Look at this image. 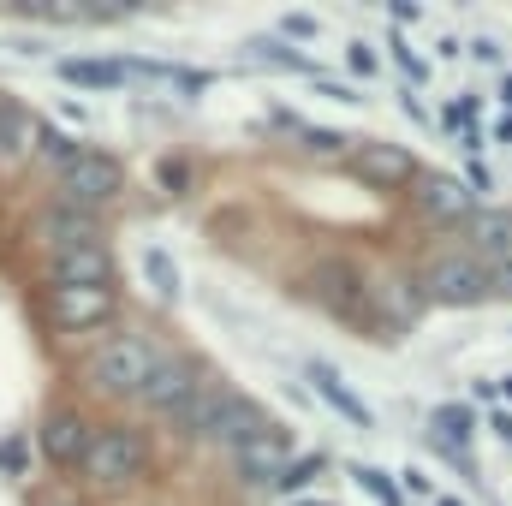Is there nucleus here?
<instances>
[{
	"mask_svg": "<svg viewBox=\"0 0 512 506\" xmlns=\"http://www.w3.org/2000/svg\"><path fill=\"white\" fill-rule=\"evenodd\" d=\"M322 465H328V459H322V453H298V459H292V465H286V471H280V483H274V489H286V495H292V501H298V489H304V483H310V477H316V471H322Z\"/></svg>",
	"mask_w": 512,
	"mask_h": 506,
	"instance_id": "21",
	"label": "nucleus"
},
{
	"mask_svg": "<svg viewBox=\"0 0 512 506\" xmlns=\"http://www.w3.org/2000/svg\"><path fill=\"white\" fill-rule=\"evenodd\" d=\"M465 185H471V197H477V191H489V185H495V173H489L483 161H471V167H465Z\"/></svg>",
	"mask_w": 512,
	"mask_h": 506,
	"instance_id": "30",
	"label": "nucleus"
},
{
	"mask_svg": "<svg viewBox=\"0 0 512 506\" xmlns=\"http://www.w3.org/2000/svg\"><path fill=\"white\" fill-rule=\"evenodd\" d=\"M143 471H149V435H143V429H126V423L96 429V441H90V453H84V465H78V477H84L90 489H126Z\"/></svg>",
	"mask_w": 512,
	"mask_h": 506,
	"instance_id": "4",
	"label": "nucleus"
},
{
	"mask_svg": "<svg viewBox=\"0 0 512 506\" xmlns=\"http://www.w3.org/2000/svg\"><path fill=\"white\" fill-rule=\"evenodd\" d=\"M126 185V167L102 149H84L72 167H60V197L78 203V209H96V203H114Z\"/></svg>",
	"mask_w": 512,
	"mask_h": 506,
	"instance_id": "7",
	"label": "nucleus"
},
{
	"mask_svg": "<svg viewBox=\"0 0 512 506\" xmlns=\"http://www.w3.org/2000/svg\"><path fill=\"white\" fill-rule=\"evenodd\" d=\"M417 280H423V298L429 310H471L483 298H495V274L483 256H471L465 245H441L417 262Z\"/></svg>",
	"mask_w": 512,
	"mask_h": 506,
	"instance_id": "1",
	"label": "nucleus"
},
{
	"mask_svg": "<svg viewBox=\"0 0 512 506\" xmlns=\"http://www.w3.org/2000/svg\"><path fill=\"white\" fill-rule=\"evenodd\" d=\"M286 506H334V501H322V495H298V501H286Z\"/></svg>",
	"mask_w": 512,
	"mask_h": 506,
	"instance_id": "34",
	"label": "nucleus"
},
{
	"mask_svg": "<svg viewBox=\"0 0 512 506\" xmlns=\"http://www.w3.org/2000/svg\"><path fill=\"white\" fill-rule=\"evenodd\" d=\"M304 376H310V387H316V393H322V399H328V405H334V411H340L346 423H352V429H376V417H370V405H364V399H358V393H352V387H346L340 376H334L328 364H310Z\"/></svg>",
	"mask_w": 512,
	"mask_h": 506,
	"instance_id": "17",
	"label": "nucleus"
},
{
	"mask_svg": "<svg viewBox=\"0 0 512 506\" xmlns=\"http://www.w3.org/2000/svg\"><path fill=\"white\" fill-rule=\"evenodd\" d=\"M507 399H512V376H507Z\"/></svg>",
	"mask_w": 512,
	"mask_h": 506,
	"instance_id": "38",
	"label": "nucleus"
},
{
	"mask_svg": "<svg viewBox=\"0 0 512 506\" xmlns=\"http://www.w3.org/2000/svg\"><path fill=\"white\" fill-rule=\"evenodd\" d=\"M36 120L12 102V96H0V161H24V149L36 143Z\"/></svg>",
	"mask_w": 512,
	"mask_h": 506,
	"instance_id": "19",
	"label": "nucleus"
},
{
	"mask_svg": "<svg viewBox=\"0 0 512 506\" xmlns=\"http://www.w3.org/2000/svg\"><path fill=\"white\" fill-rule=\"evenodd\" d=\"M48 310L66 334H84V328H102L114 322V286H54L48 292Z\"/></svg>",
	"mask_w": 512,
	"mask_h": 506,
	"instance_id": "10",
	"label": "nucleus"
},
{
	"mask_svg": "<svg viewBox=\"0 0 512 506\" xmlns=\"http://www.w3.org/2000/svg\"><path fill=\"white\" fill-rule=\"evenodd\" d=\"M155 173H161V191H173V197H179V191L191 185V155H167Z\"/></svg>",
	"mask_w": 512,
	"mask_h": 506,
	"instance_id": "25",
	"label": "nucleus"
},
{
	"mask_svg": "<svg viewBox=\"0 0 512 506\" xmlns=\"http://www.w3.org/2000/svg\"><path fill=\"white\" fill-rule=\"evenodd\" d=\"M423 173V161L405 143H358L352 149V179L376 185V191H411Z\"/></svg>",
	"mask_w": 512,
	"mask_h": 506,
	"instance_id": "9",
	"label": "nucleus"
},
{
	"mask_svg": "<svg viewBox=\"0 0 512 506\" xmlns=\"http://www.w3.org/2000/svg\"><path fill=\"white\" fill-rule=\"evenodd\" d=\"M36 227H42V239L54 245V256L78 251V245H96V215L90 209H78V203H48L42 215H36Z\"/></svg>",
	"mask_w": 512,
	"mask_h": 506,
	"instance_id": "14",
	"label": "nucleus"
},
{
	"mask_svg": "<svg viewBox=\"0 0 512 506\" xmlns=\"http://www.w3.org/2000/svg\"><path fill=\"white\" fill-rule=\"evenodd\" d=\"M36 149H42L48 161H60V167H72V161L84 155V149H78V143H72L66 131H54V126H42V131H36Z\"/></svg>",
	"mask_w": 512,
	"mask_h": 506,
	"instance_id": "22",
	"label": "nucleus"
},
{
	"mask_svg": "<svg viewBox=\"0 0 512 506\" xmlns=\"http://www.w3.org/2000/svg\"><path fill=\"white\" fill-rule=\"evenodd\" d=\"M411 197V209H417V221H429V227H471V215H477V197H471V185L465 179H453V173H441V167H423L417 173V185L405 191Z\"/></svg>",
	"mask_w": 512,
	"mask_h": 506,
	"instance_id": "6",
	"label": "nucleus"
},
{
	"mask_svg": "<svg viewBox=\"0 0 512 506\" xmlns=\"http://www.w3.org/2000/svg\"><path fill=\"white\" fill-rule=\"evenodd\" d=\"M280 30L304 42V36H316V18H310V12H286V24H280Z\"/></svg>",
	"mask_w": 512,
	"mask_h": 506,
	"instance_id": "29",
	"label": "nucleus"
},
{
	"mask_svg": "<svg viewBox=\"0 0 512 506\" xmlns=\"http://www.w3.org/2000/svg\"><path fill=\"white\" fill-rule=\"evenodd\" d=\"M489 423H495V429H501V435H507V441H512V411H495Z\"/></svg>",
	"mask_w": 512,
	"mask_h": 506,
	"instance_id": "32",
	"label": "nucleus"
},
{
	"mask_svg": "<svg viewBox=\"0 0 512 506\" xmlns=\"http://www.w3.org/2000/svg\"><path fill=\"white\" fill-rule=\"evenodd\" d=\"M233 405H239V393H227V387H197V393L173 411V429H179L185 441H215L221 423L233 417Z\"/></svg>",
	"mask_w": 512,
	"mask_h": 506,
	"instance_id": "13",
	"label": "nucleus"
},
{
	"mask_svg": "<svg viewBox=\"0 0 512 506\" xmlns=\"http://www.w3.org/2000/svg\"><path fill=\"white\" fill-rule=\"evenodd\" d=\"M364 292H370V322L376 334H411L423 316H429V298H423V280H417V262H376L364 268Z\"/></svg>",
	"mask_w": 512,
	"mask_h": 506,
	"instance_id": "2",
	"label": "nucleus"
},
{
	"mask_svg": "<svg viewBox=\"0 0 512 506\" xmlns=\"http://www.w3.org/2000/svg\"><path fill=\"white\" fill-rule=\"evenodd\" d=\"M304 292H310L328 316H340V322H352V328H376V322H370L364 268H358L352 256H322V262L304 274Z\"/></svg>",
	"mask_w": 512,
	"mask_h": 506,
	"instance_id": "5",
	"label": "nucleus"
},
{
	"mask_svg": "<svg viewBox=\"0 0 512 506\" xmlns=\"http://www.w3.org/2000/svg\"><path fill=\"white\" fill-rule=\"evenodd\" d=\"M435 506H465V501H459V495H441V501H435Z\"/></svg>",
	"mask_w": 512,
	"mask_h": 506,
	"instance_id": "36",
	"label": "nucleus"
},
{
	"mask_svg": "<svg viewBox=\"0 0 512 506\" xmlns=\"http://www.w3.org/2000/svg\"><path fill=\"white\" fill-rule=\"evenodd\" d=\"M387 48H393V60H399V66H405V72H411V78H417V84H423V78H429V72H423V60H417V54H411V48H405V36H387Z\"/></svg>",
	"mask_w": 512,
	"mask_h": 506,
	"instance_id": "26",
	"label": "nucleus"
},
{
	"mask_svg": "<svg viewBox=\"0 0 512 506\" xmlns=\"http://www.w3.org/2000/svg\"><path fill=\"white\" fill-rule=\"evenodd\" d=\"M108 280H114V256H108L102 239L54 256V286H108Z\"/></svg>",
	"mask_w": 512,
	"mask_h": 506,
	"instance_id": "16",
	"label": "nucleus"
},
{
	"mask_svg": "<svg viewBox=\"0 0 512 506\" xmlns=\"http://www.w3.org/2000/svg\"><path fill=\"white\" fill-rule=\"evenodd\" d=\"M465 251L483 256L489 268L512 262V209H477L471 227H465Z\"/></svg>",
	"mask_w": 512,
	"mask_h": 506,
	"instance_id": "15",
	"label": "nucleus"
},
{
	"mask_svg": "<svg viewBox=\"0 0 512 506\" xmlns=\"http://www.w3.org/2000/svg\"><path fill=\"white\" fill-rule=\"evenodd\" d=\"M352 477H358V483H364V489H370V495H376L382 506H405V501H399V483H393V477H382V471H370V465H358Z\"/></svg>",
	"mask_w": 512,
	"mask_h": 506,
	"instance_id": "24",
	"label": "nucleus"
},
{
	"mask_svg": "<svg viewBox=\"0 0 512 506\" xmlns=\"http://www.w3.org/2000/svg\"><path fill=\"white\" fill-rule=\"evenodd\" d=\"M495 137H501V143H512V114H501V126H495Z\"/></svg>",
	"mask_w": 512,
	"mask_h": 506,
	"instance_id": "33",
	"label": "nucleus"
},
{
	"mask_svg": "<svg viewBox=\"0 0 512 506\" xmlns=\"http://www.w3.org/2000/svg\"><path fill=\"white\" fill-rule=\"evenodd\" d=\"M197 387H203V364H191V358H161V364H155V376H149V387L137 393V405H143V411L173 417Z\"/></svg>",
	"mask_w": 512,
	"mask_h": 506,
	"instance_id": "11",
	"label": "nucleus"
},
{
	"mask_svg": "<svg viewBox=\"0 0 512 506\" xmlns=\"http://www.w3.org/2000/svg\"><path fill=\"white\" fill-rule=\"evenodd\" d=\"M131 72H137V60H60V78L84 84V90H114Z\"/></svg>",
	"mask_w": 512,
	"mask_h": 506,
	"instance_id": "18",
	"label": "nucleus"
},
{
	"mask_svg": "<svg viewBox=\"0 0 512 506\" xmlns=\"http://www.w3.org/2000/svg\"><path fill=\"white\" fill-rule=\"evenodd\" d=\"M292 465V441L268 423V429H256L251 441H239L233 447V471L245 477V483H280V471Z\"/></svg>",
	"mask_w": 512,
	"mask_h": 506,
	"instance_id": "12",
	"label": "nucleus"
},
{
	"mask_svg": "<svg viewBox=\"0 0 512 506\" xmlns=\"http://www.w3.org/2000/svg\"><path fill=\"white\" fill-rule=\"evenodd\" d=\"M42 506H84V501H54V495H48V501H42Z\"/></svg>",
	"mask_w": 512,
	"mask_h": 506,
	"instance_id": "37",
	"label": "nucleus"
},
{
	"mask_svg": "<svg viewBox=\"0 0 512 506\" xmlns=\"http://www.w3.org/2000/svg\"><path fill=\"white\" fill-rule=\"evenodd\" d=\"M495 274V298H512V262H501V268H489Z\"/></svg>",
	"mask_w": 512,
	"mask_h": 506,
	"instance_id": "31",
	"label": "nucleus"
},
{
	"mask_svg": "<svg viewBox=\"0 0 512 506\" xmlns=\"http://www.w3.org/2000/svg\"><path fill=\"white\" fill-rule=\"evenodd\" d=\"M143 274H149V286H155L167 304L179 298V268H173V256H167V251H155V245H149V251H143Z\"/></svg>",
	"mask_w": 512,
	"mask_h": 506,
	"instance_id": "20",
	"label": "nucleus"
},
{
	"mask_svg": "<svg viewBox=\"0 0 512 506\" xmlns=\"http://www.w3.org/2000/svg\"><path fill=\"white\" fill-rule=\"evenodd\" d=\"M346 60H352V72H358V78H376V54H370L364 42H352V48H346Z\"/></svg>",
	"mask_w": 512,
	"mask_h": 506,
	"instance_id": "28",
	"label": "nucleus"
},
{
	"mask_svg": "<svg viewBox=\"0 0 512 506\" xmlns=\"http://www.w3.org/2000/svg\"><path fill=\"white\" fill-rule=\"evenodd\" d=\"M167 352L149 340V334H108L102 346H96V358H90V387L96 393H114V399H137L149 376H155V364H161Z\"/></svg>",
	"mask_w": 512,
	"mask_h": 506,
	"instance_id": "3",
	"label": "nucleus"
},
{
	"mask_svg": "<svg viewBox=\"0 0 512 506\" xmlns=\"http://www.w3.org/2000/svg\"><path fill=\"white\" fill-rule=\"evenodd\" d=\"M90 441H96V429L84 423V411H78V405H54V411L42 417V429H36L42 459H48V465H60V471H78V465H84V453H90Z\"/></svg>",
	"mask_w": 512,
	"mask_h": 506,
	"instance_id": "8",
	"label": "nucleus"
},
{
	"mask_svg": "<svg viewBox=\"0 0 512 506\" xmlns=\"http://www.w3.org/2000/svg\"><path fill=\"white\" fill-rule=\"evenodd\" d=\"M501 96H507V108H512V78H501Z\"/></svg>",
	"mask_w": 512,
	"mask_h": 506,
	"instance_id": "35",
	"label": "nucleus"
},
{
	"mask_svg": "<svg viewBox=\"0 0 512 506\" xmlns=\"http://www.w3.org/2000/svg\"><path fill=\"white\" fill-rule=\"evenodd\" d=\"M0 471H6V477L30 471V465H24V441H0Z\"/></svg>",
	"mask_w": 512,
	"mask_h": 506,
	"instance_id": "27",
	"label": "nucleus"
},
{
	"mask_svg": "<svg viewBox=\"0 0 512 506\" xmlns=\"http://www.w3.org/2000/svg\"><path fill=\"white\" fill-rule=\"evenodd\" d=\"M298 137H304V149H316V155H346V149H352L346 131H328V126H298Z\"/></svg>",
	"mask_w": 512,
	"mask_h": 506,
	"instance_id": "23",
	"label": "nucleus"
}]
</instances>
